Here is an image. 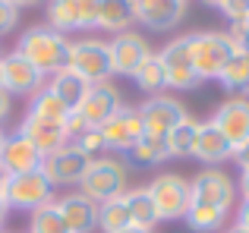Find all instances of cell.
<instances>
[{
    "instance_id": "cell-5",
    "label": "cell",
    "mask_w": 249,
    "mask_h": 233,
    "mask_svg": "<svg viewBox=\"0 0 249 233\" xmlns=\"http://www.w3.org/2000/svg\"><path fill=\"white\" fill-rule=\"evenodd\" d=\"M148 196L155 202L158 211V221H183V215L193 205V189H189V180H183L180 173H161L152 183L145 186Z\"/></svg>"
},
{
    "instance_id": "cell-30",
    "label": "cell",
    "mask_w": 249,
    "mask_h": 233,
    "mask_svg": "<svg viewBox=\"0 0 249 233\" xmlns=\"http://www.w3.org/2000/svg\"><path fill=\"white\" fill-rule=\"evenodd\" d=\"M29 116H38V120H67V116H70V107L63 104V101L57 98V95L51 92L48 85H44L41 92L32 98V104H29Z\"/></svg>"
},
{
    "instance_id": "cell-43",
    "label": "cell",
    "mask_w": 249,
    "mask_h": 233,
    "mask_svg": "<svg viewBox=\"0 0 249 233\" xmlns=\"http://www.w3.org/2000/svg\"><path fill=\"white\" fill-rule=\"evenodd\" d=\"M120 233H152L148 227H139V224H129V227H123Z\"/></svg>"
},
{
    "instance_id": "cell-7",
    "label": "cell",
    "mask_w": 249,
    "mask_h": 233,
    "mask_svg": "<svg viewBox=\"0 0 249 233\" xmlns=\"http://www.w3.org/2000/svg\"><path fill=\"white\" fill-rule=\"evenodd\" d=\"M70 69L79 73L89 85L110 82L114 67H110V48H107V41H101V38H79V41H73Z\"/></svg>"
},
{
    "instance_id": "cell-14",
    "label": "cell",
    "mask_w": 249,
    "mask_h": 233,
    "mask_svg": "<svg viewBox=\"0 0 249 233\" xmlns=\"http://www.w3.org/2000/svg\"><path fill=\"white\" fill-rule=\"evenodd\" d=\"M101 139L110 151H129L136 142L145 135V126H142V116H139V107H126L123 104L110 120L101 123Z\"/></svg>"
},
{
    "instance_id": "cell-18",
    "label": "cell",
    "mask_w": 249,
    "mask_h": 233,
    "mask_svg": "<svg viewBox=\"0 0 249 233\" xmlns=\"http://www.w3.org/2000/svg\"><path fill=\"white\" fill-rule=\"evenodd\" d=\"M41 151L32 145L25 135L13 133L3 139V148H0V170L6 177H16V173H32V170H41Z\"/></svg>"
},
{
    "instance_id": "cell-47",
    "label": "cell",
    "mask_w": 249,
    "mask_h": 233,
    "mask_svg": "<svg viewBox=\"0 0 249 233\" xmlns=\"http://www.w3.org/2000/svg\"><path fill=\"white\" fill-rule=\"evenodd\" d=\"M0 233H3V217H0Z\"/></svg>"
},
{
    "instance_id": "cell-19",
    "label": "cell",
    "mask_w": 249,
    "mask_h": 233,
    "mask_svg": "<svg viewBox=\"0 0 249 233\" xmlns=\"http://www.w3.org/2000/svg\"><path fill=\"white\" fill-rule=\"evenodd\" d=\"M186 16V0H136V22L152 32H170Z\"/></svg>"
},
{
    "instance_id": "cell-9",
    "label": "cell",
    "mask_w": 249,
    "mask_h": 233,
    "mask_svg": "<svg viewBox=\"0 0 249 233\" xmlns=\"http://www.w3.org/2000/svg\"><path fill=\"white\" fill-rule=\"evenodd\" d=\"M48 202H54V186L48 183V177L41 170L6 177V208L29 211L32 215V211H38Z\"/></svg>"
},
{
    "instance_id": "cell-1",
    "label": "cell",
    "mask_w": 249,
    "mask_h": 233,
    "mask_svg": "<svg viewBox=\"0 0 249 233\" xmlns=\"http://www.w3.org/2000/svg\"><path fill=\"white\" fill-rule=\"evenodd\" d=\"M16 50L32 63L35 69H41L44 76H57L60 69L70 67V54H73V38L60 35V32L48 29V25H32L22 32Z\"/></svg>"
},
{
    "instance_id": "cell-24",
    "label": "cell",
    "mask_w": 249,
    "mask_h": 233,
    "mask_svg": "<svg viewBox=\"0 0 249 233\" xmlns=\"http://www.w3.org/2000/svg\"><path fill=\"white\" fill-rule=\"evenodd\" d=\"M123 205H126L129 221L133 224L148 227V230L158 224V211H155V202H152V196H148L145 186H142V189H126L123 192Z\"/></svg>"
},
{
    "instance_id": "cell-36",
    "label": "cell",
    "mask_w": 249,
    "mask_h": 233,
    "mask_svg": "<svg viewBox=\"0 0 249 233\" xmlns=\"http://www.w3.org/2000/svg\"><path fill=\"white\" fill-rule=\"evenodd\" d=\"M227 35H231V41L237 44V50H246L249 54V19L246 22H233L231 29H227Z\"/></svg>"
},
{
    "instance_id": "cell-15",
    "label": "cell",
    "mask_w": 249,
    "mask_h": 233,
    "mask_svg": "<svg viewBox=\"0 0 249 233\" xmlns=\"http://www.w3.org/2000/svg\"><path fill=\"white\" fill-rule=\"evenodd\" d=\"M212 123L237 151L243 142H249V95H231L227 101H221Z\"/></svg>"
},
{
    "instance_id": "cell-33",
    "label": "cell",
    "mask_w": 249,
    "mask_h": 233,
    "mask_svg": "<svg viewBox=\"0 0 249 233\" xmlns=\"http://www.w3.org/2000/svg\"><path fill=\"white\" fill-rule=\"evenodd\" d=\"M73 142H76V148H79L89 161H98L104 151H107V145H104V139H101V133H98V129H85V133H79Z\"/></svg>"
},
{
    "instance_id": "cell-13",
    "label": "cell",
    "mask_w": 249,
    "mask_h": 233,
    "mask_svg": "<svg viewBox=\"0 0 249 233\" xmlns=\"http://www.w3.org/2000/svg\"><path fill=\"white\" fill-rule=\"evenodd\" d=\"M139 116H142V126H145L148 135L167 139L170 129L180 126L189 114H186V107L177 98H170V95H152V98H145L139 104Z\"/></svg>"
},
{
    "instance_id": "cell-22",
    "label": "cell",
    "mask_w": 249,
    "mask_h": 233,
    "mask_svg": "<svg viewBox=\"0 0 249 233\" xmlns=\"http://www.w3.org/2000/svg\"><path fill=\"white\" fill-rule=\"evenodd\" d=\"M136 22V0H101L98 3V29L104 32H129Z\"/></svg>"
},
{
    "instance_id": "cell-12",
    "label": "cell",
    "mask_w": 249,
    "mask_h": 233,
    "mask_svg": "<svg viewBox=\"0 0 249 233\" xmlns=\"http://www.w3.org/2000/svg\"><path fill=\"white\" fill-rule=\"evenodd\" d=\"M89 164L91 161L76 148V142H70L60 151L48 154V158L41 161V173L48 177L51 186H79L85 170H89Z\"/></svg>"
},
{
    "instance_id": "cell-44",
    "label": "cell",
    "mask_w": 249,
    "mask_h": 233,
    "mask_svg": "<svg viewBox=\"0 0 249 233\" xmlns=\"http://www.w3.org/2000/svg\"><path fill=\"white\" fill-rule=\"evenodd\" d=\"M202 3H208V6H221L224 0H202Z\"/></svg>"
},
{
    "instance_id": "cell-35",
    "label": "cell",
    "mask_w": 249,
    "mask_h": 233,
    "mask_svg": "<svg viewBox=\"0 0 249 233\" xmlns=\"http://www.w3.org/2000/svg\"><path fill=\"white\" fill-rule=\"evenodd\" d=\"M16 25H19V10L10 3V0H0V38L10 35Z\"/></svg>"
},
{
    "instance_id": "cell-42",
    "label": "cell",
    "mask_w": 249,
    "mask_h": 233,
    "mask_svg": "<svg viewBox=\"0 0 249 233\" xmlns=\"http://www.w3.org/2000/svg\"><path fill=\"white\" fill-rule=\"evenodd\" d=\"M16 10H29V6H41V3H48V0H10Z\"/></svg>"
},
{
    "instance_id": "cell-23",
    "label": "cell",
    "mask_w": 249,
    "mask_h": 233,
    "mask_svg": "<svg viewBox=\"0 0 249 233\" xmlns=\"http://www.w3.org/2000/svg\"><path fill=\"white\" fill-rule=\"evenodd\" d=\"M48 88H51V92H54L57 98L63 101V104L70 107V114H73L76 107L82 104V98H85V95H89V88H91V85H89V82L82 79L79 73H73V69L67 67V69H60V73H57V76H51Z\"/></svg>"
},
{
    "instance_id": "cell-38",
    "label": "cell",
    "mask_w": 249,
    "mask_h": 233,
    "mask_svg": "<svg viewBox=\"0 0 249 233\" xmlns=\"http://www.w3.org/2000/svg\"><path fill=\"white\" fill-rule=\"evenodd\" d=\"M233 158H237V164L243 167V170H249V142H243V145L233 151Z\"/></svg>"
},
{
    "instance_id": "cell-8",
    "label": "cell",
    "mask_w": 249,
    "mask_h": 233,
    "mask_svg": "<svg viewBox=\"0 0 249 233\" xmlns=\"http://www.w3.org/2000/svg\"><path fill=\"white\" fill-rule=\"evenodd\" d=\"M0 85H3V92L10 95V98L13 95L35 98V95L48 85V76L32 67L19 50H10V54H0Z\"/></svg>"
},
{
    "instance_id": "cell-32",
    "label": "cell",
    "mask_w": 249,
    "mask_h": 233,
    "mask_svg": "<svg viewBox=\"0 0 249 233\" xmlns=\"http://www.w3.org/2000/svg\"><path fill=\"white\" fill-rule=\"evenodd\" d=\"M29 233H70V227L63 224V215H60V208H57V202H48L38 211H32Z\"/></svg>"
},
{
    "instance_id": "cell-16",
    "label": "cell",
    "mask_w": 249,
    "mask_h": 233,
    "mask_svg": "<svg viewBox=\"0 0 249 233\" xmlns=\"http://www.w3.org/2000/svg\"><path fill=\"white\" fill-rule=\"evenodd\" d=\"M110 48V67H114V76H129L155 54L152 44L139 35V32H120L114 41H107Z\"/></svg>"
},
{
    "instance_id": "cell-28",
    "label": "cell",
    "mask_w": 249,
    "mask_h": 233,
    "mask_svg": "<svg viewBox=\"0 0 249 233\" xmlns=\"http://www.w3.org/2000/svg\"><path fill=\"white\" fill-rule=\"evenodd\" d=\"M129 158L136 161V164H161V161H167L170 158V151H167V139H161V135H142L139 142H136L133 148H129Z\"/></svg>"
},
{
    "instance_id": "cell-34",
    "label": "cell",
    "mask_w": 249,
    "mask_h": 233,
    "mask_svg": "<svg viewBox=\"0 0 249 233\" xmlns=\"http://www.w3.org/2000/svg\"><path fill=\"white\" fill-rule=\"evenodd\" d=\"M218 10H221V16H224L231 25L233 22H246L249 19V0H224Z\"/></svg>"
},
{
    "instance_id": "cell-41",
    "label": "cell",
    "mask_w": 249,
    "mask_h": 233,
    "mask_svg": "<svg viewBox=\"0 0 249 233\" xmlns=\"http://www.w3.org/2000/svg\"><path fill=\"white\" fill-rule=\"evenodd\" d=\"M237 192H240V196H243V202H249V170H243V173H240Z\"/></svg>"
},
{
    "instance_id": "cell-26",
    "label": "cell",
    "mask_w": 249,
    "mask_h": 233,
    "mask_svg": "<svg viewBox=\"0 0 249 233\" xmlns=\"http://www.w3.org/2000/svg\"><path fill=\"white\" fill-rule=\"evenodd\" d=\"M183 221L189 224V230L196 233H218L227 221V211L221 208H212V205H202V202H193L189 211L183 215Z\"/></svg>"
},
{
    "instance_id": "cell-31",
    "label": "cell",
    "mask_w": 249,
    "mask_h": 233,
    "mask_svg": "<svg viewBox=\"0 0 249 233\" xmlns=\"http://www.w3.org/2000/svg\"><path fill=\"white\" fill-rule=\"evenodd\" d=\"M133 82L148 95V98H152V95H161V88H167V82H164V67H161L158 54H152L139 69H136V73H133Z\"/></svg>"
},
{
    "instance_id": "cell-29",
    "label": "cell",
    "mask_w": 249,
    "mask_h": 233,
    "mask_svg": "<svg viewBox=\"0 0 249 233\" xmlns=\"http://www.w3.org/2000/svg\"><path fill=\"white\" fill-rule=\"evenodd\" d=\"M129 224L133 221H129V211H126V205H123V196L98 205V230L101 233H120L123 227H129Z\"/></svg>"
},
{
    "instance_id": "cell-4",
    "label": "cell",
    "mask_w": 249,
    "mask_h": 233,
    "mask_svg": "<svg viewBox=\"0 0 249 233\" xmlns=\"http://www.w3.org/2000/svg\"><path fill=\"white\" fill-rule=\"evenodd\" d=\"M79 192H85L95 205L120 199L123 192H126V164L117 161V158L91 161L85 177H82V183H79Z\"/></svg>"
},
{
    "instance_id": "cell-40",
    "label": "cell",
    "mask_w": 249,
    "mask_h": 233,
    "mask_svg": "<svg viewBox=\"0 0 249 233\" xmlns=\"http://www.w3.org/2000/svg\"><path fill=\"white\" fill-rule=\"evenodd\" d=\"M6 211H10V208H6V173L0 170V217H3Z\"/></svg>"
},
{
    "instance_id": "cell-21",
    "label": "cell",
    "mask_w": 249,
    "mask_h": 233,
    "mask_svg": "<svg viewBox=\"0 0 249 233\" xmlns=\"http://www.w3.org/2000/svg\"><path fill=\"white\" fill-rule=\"evenodd\" d=\"M193 158H199L202 164H224L227 158H233V145L218 133V126L208 120V123H199Z\"/></svg>"
},
{
    "instance_id": "cell-27",
    "label": "cell",
    "mask_w": 249,
    "mask_h": 233,
    "mask_svg": "<svg viewBox=\"0 0 249 233\" xmlns=\"http://www.w3.org/2000/svg\"><path fill=\"white\" fill-rule=\"evenodd\" d=\"M196 135H199V123H196L193 116H186L180 126L170 129V133H167V151H170V158H193Z\"/></svg>"
},
{
    "instance_id": "cell-46",
    "label": "cell",
    "mask_w": 249,
    "mask_h": 233,
    "mask_svg": "<svg viewBox=\"0 0 249 233\" xmlns=\"http://www.w3.org/2000/svg\"><path fill=\"white\" fill-rule=\"evenodd\" d=\"M224 233H243V230H240V227H227Z\"/></svg>"
},
{
    "instance_id": "cell-25",
    "label": "cell",
    "mask_w": 249,
    "mask_h": 233,
    "mask_svg": "<svg viewBox=\"0 0 249 233\" xmlns=\"http://www.w3.org/2000/svg\"><path fill=\"white\" fill-rule=\"evenodd\" d=\"M218 82L231 95H246L249 92V54L246 50H233V57L227 60V67L221 69Z\"/></svg>"
},
{
    "instance_id": "cell-11",
    "label": "cell",
    "mask_w": 249,
    "mask_h": 233,
    "mask_svg": "<svg viewBox=\"0 0 249 233\" xmlns=\"http://www.w3.org/2000/svg\"><path fill=\"white\" fill-rule=\"evenodd\" d=\"M189 189H193V202L212 205V208H221V211H231L233 199H237V183L218 167H205L202 173H196L189 180Z\"/></svg>"
},
{
    "instance_id": "cell-37",
    "label": "cell",
    "mask_w": 249,
    "mask_h": 233,
    "mask_svg": "<svg viewBox=\"0 0 249 233\" xmlns=\"http://www.w3.org/2000/svg\"><path fill=\"white\" fill-rule=\"evenodd\" d=\"M233 227H240L243 233H249V202H240V208H237V224Z\"/></svg>"
},
{
    "instance_id": "cell-10",
    "label": "cell",
    "mask_w": 249,
    "mask_h": 233,
    "mask_svg": "<svg viewBox=\"0 0 249 233\" xmlns=\"http://www.w3.org/2000/svg\"><path fill=\"white\" fill-rule=\"evenodd\" d=\"M158 60L164 67V82L167 88H180V92H193L202 85L199 73L193 69V57H189V38H174L158 50Z\"/></svg>"
},
{
    "instance_id": "cell-2",
    "label": "cell",
    "mask_w": 249,
    "mask_h": 233,
    "mask_svg": "<svg viewBox=\"0 0 249 233\" xmlns=\"http://www.w3.org/2000/svg\"><path fill=\"white\" fill-rule=\"evenodd\" d=\"M120 107H123V98H120V92H117L110 82H98V85H91L89 95L82 98V104L67 116L70 135L76 139V135L85 133V129H101V123L110 120Z\"/></svg>"
},
{
    "instance_id": "cell-3",
    "label": "cell",
    "mask_w": 249,
    "mask_h": 233,
    "mask_svg": "<svg viewBox=\"0 0 249 233\" xmlns=\"http://www.w3.org/2000/svg\"><path fill=\"white\" fill-rule=\"evenodd\" d=\"M189 38V57H193V69L199 73L202 82L218 79L221 69L227 67V60L233 57L237 44L231 41L227 32H199V35H186Z\"/></svg>"
},
{
    "instance_id": "cell-6",
    "label": "cell",
    "mask_w": 249,
    "mask_h": 233,
    "mask_svg": "<svg viewBox=\"0 0 249 233\" xmlns=\"http://www.w3.org/2000/svg\"><path fill=\"white\" fill-rule=\"evenodd\" d=\"M98 3L101 0H48L44 3L48 22L44 25L60 32V35L98 29Z\"/></svg>"
},
{
    "instance_id": "cell-45",
    "label": "cell",
    "mask_w": 249,
    "mask_h": 233,
    "mask_svg": "<svg viewBox=\"0 0 249 233\" xmlns=\"http://www.w3.org/2000/svg\"><path fill=\"white\" fill-rule=\"evenodd\" d=\"M3 139H6V133H3V126H0V148H3Z\"/></svg>"
},
{
    "instance_id": "cell-17",
    "label": "cell",
    "mask_w": 249,
    "mask_h": 233,
    "mask_svg": "<svg viewBox=\"0 0 249 233\" xmlns=\"http://www.w3.org/2000/svg\"><path fill=\"white\" fill-rule=\"evenodd\" d=\"M16 133L25 135V139L41 151V158L60 151L63 145L73 142V135H70V129H67V120H38V116H29V114H25V120L19 123Z\"/></svg>"
},
{
    "instance_id": "cell-20",
    "label": "cell",
    "mask_w": 249,
    "mask_h": 233,
    "mask_svg": "<svg viewBox=\"0 0 249 233\" xmlns=\"http://www.w3.org/2000/svg\"><path fill=\"white\" fill-rule=\"evenodd\" d=\"M54 202L60 208L63 224L70 227V233H95L98 230V205L85 192H67V196L54 199Z\"/></svg>"
},
{
    "instance_id": "cell-39",
    "label": "cell",
    "mask_w": 249,
    "mask_h": 233,
    "mask_svg": "<svg viewBox=\"0 0 249 233\" xmlns=\"http://www.w3.org/2000/svg\"><path fill=\"white\" fill-rule=\"evenodd\" d=\"M10 107H13V101H10V95L3 92V88H0V123L6 120V116H10Z\"/></svg>"
},
{
    "instance_id": "cell-48",
    "label": "cell",
    "mask_w": 249,
    "mask_h": 233,
    "mask_svg": "<svg viewBox=\"0 0 249 233\" xmlns=\"http://www.w3.org/2000/svg\"><path fill=\"white\" fill-rule=\"evenodd\" d=\"M0 88H3V85H0Z\"/></svg>"
}]
</instances>
